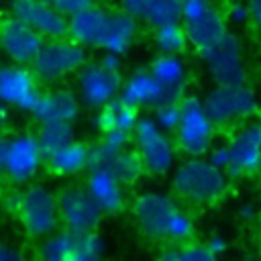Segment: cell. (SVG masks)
<instances>
[{"mask_svg": "<svg viewBox=\"0 0 261 261\" xmlns=\"http://www.w3.org/2000/svg\"><path fill=\"white\" fill-rule=\"evenodd\" d=\"M133 218L139 232L155 243L181 245L192 241L196 232L192 214L184 210L173 196L159 190L141 192L133 200Z\"/></svg>", "mask_w": 261, "mask_h": 261, "instance_id": "1", "label": "cell"}, {"mask_svg": "<svg viewBox=\"0 0 261 261\" xmlns=\"http://www.w3.org/2000/svg\"><path fill=\"white\" fill-rule=\"evenodd\" d=\"M228 179V173L210 163L206 155L186 157L173 167L171 190L179 200L188 204L210 206L226 194Z\"/></svg>", "mask_w": 261, "mask_h": 261, "instance_id": "2", "label": "cell"}, {"mask_svg": "<svg viewBox=\"0 0 261 261\" xmlns=\"http://www.w3.org/2000/svg\"><path fill=\"white\" fill-rule=\"evenodd\" d=\"M14 216L29 239L41 241L49 237L61 224L57 194L43 184H27L18 192Z\"/></svg>", "mask_w": 261, "mask_h": 261, "instance_id": "3", "label": "cell"}, {"mask_svg": "<svg viewBox=\"0 0 261 261\" xmlns=\"http://www.w3.org/2000/svg\"><path fill=\"white\" fill-rule=\"evenodd\" d=\"M181 118L175 128V145L186 157H202L210 151L216 137V122L208 114L204 100L198 96H184Z\"/></svg>", "mask_w": 261, "mask_h": 261, "instance_id": "4", "label": "cell"}, {"mask_svg": "<svg viewBox=\"0 0 261 261\" xmlns=\"http://www.w3.org/2000/svg\"><path fill=\"white\" fill-rule=\"evenodd\" d=\"M88 61V51L84 45L71 37L45 39L39 55L31 63V69L43 84L61 82L67 75H73Z\"/></svg>", "mask_w": 261, "mask_h": 261, "instance_id": "5", "label": "cell"}, {"mask_svg": "<svg viewBox=\"0 0 261 261\" xmlns=\"http://www.w3.org/2000/svg\"><path fill=\"white\" fill-rule=\"evenodd\" d=\"M133 147L139 151L149 175L163 177L173 171L177 161V145L169 133L163 130L153 116H143L133 130Z\"/></svg>", "mask_w": 261, "mask_h": 261, "instance_id": "6", "label": "cell"}, {"mask_svg": "<svg viewBox=\"0 0 261 261\" xmlns=\"http://www.w3.org/2000/svg\"><path fill=\"white\" fill-rule=\"evenodd\" d=\"M181 24L190 47L198 53L208 51L228 33V20L214 0H181Z\"/></svg>", "mask_w": 261, "mask_h": 261, "instance_id": "7", "label": "cell"}, {"mask_svg": "<svg viewBox=\"0 0 261 261\" xmlns=\"http://www.w3.org/2000/svg\"><path fill=\"white\" fill-rule=\"evenodd\" d=\"M106 249L108 243L98 230L63 228L39 241V257L45 261H94L104 257Z\"/></svg>", "mask_w": 261, "mask_h": 261, "instance_id": "8", "label": "cell"}, {"mask_svg": "<svg viewBox=\"0 0 261 261\" xmlns=\"http://www.w3.org/2000/svg\"><path fill=\"white\" fill-rule=\"evenodd\" d=\"M204 106L216 126L234 124L249 120L259 110L257 94L245 84H214V88L204 96Z\"/></svg>", "mask_w": 261, "mask_h": 261, "instance_id": "9", "label": "cell"}, {"mask_svg": "<svg viewBox=\"0 0 261 261\" xmlns=\"http://www.w3.org/2000/svg\"><path fill=\"white\" fill-rule=\"evenodd\" d=\"M206 63V71L214 84H245L247 61L245 45L237 33H226L214 47L200 53Z\"/></svg>", "mask_w": 261, "mask_h": 261, "instance_id": "10", "label": "cell"}, {"mask_svg": "<svg viewBox=\"0 0 261 261\" xmlns=\"http://www.w3.org/2000/svg\"><path fill=\"white\" fill-rule=\"evenodd\" d=\"M120 69H110L98 61H86L75 73V92L86 108L98 110L120 96L122 88Z\"/></svg>", "mask_w": 261, "mask_h": 261, "instance_id": "11", "label": "cell"}, {"mask_svg": "<svg viewBox=\"0 0 261 261\" xmlns=\"http://www.w3.org/2000/svg\"><path fill=\"white\" fill-rule=\"evenodd\" d=\"M57 204H59L61 226L75 232L98 230V226L102 224V218L106 216L86 186L82 188L77 184H67L59 188Z\"/></svg>", "mask_w": 261, "mask_h": 261, "instance_id": "12", "label": "cell"}, {"mask_svg": "<svg viewBox=\"0 0 261 261\" xmlns=\"http://www.w3.org/2000/svg\"><path fill=\"white\" fill-rule=\"evenodd\" d=\"M45 151L33 133H16L8 137V153H6V179L12 186L31 184L41 167L45 165Z\"/></svg>", "mask_w": 261, "mask_h": 261, "instance_id": "13", "label": "cell"}, {"mask_svg": "<svg viewBox=\"0 0 261 261\" xmlns=\"http://www.w3.org/2000/svg\"><path fill=\"white\" fill-rule=\"evenodd\" d=\"M41 96L39 77L33 69L20 63H2L0 65V102L8 108L31 112Z\"/></svg>", "mask_w": 261, "mask_h": 261, "instance_id": "14", "label": "cell"}, {"mask_svg": "<svg viewBox=\"0 0 261 261\" xmlns=\"http://www.w3.org/2000/svg\"><path fill=\"white\" fill-rule=\"evenodd\" d=\"M45 37L39 35L35 29L18 20L16 16H6L0 20V53L20 65H31L39 55Z\"/></svg>", "mask_w": 261, "mask_h": 261, "instance_id": "15", "label": "cell"}, {"mask_svg": "<svg viewBox=\"0 0 261 261\" xmlns=\"http://www.w3.org/2000/svg\"><path fill=\"white\" fill-rule=\"evenodd\" d=\"M10 14L35 29L45 39L67 37L69 16L63 14L51 0H12Z\"/></svg>", "mask_w": 261, "mask_h": 261, "instance_id": "16", "label": "cell"}, {"mask_svg": "<svg viewBox=\"0 0 261 261\" xmlns=\"http://www.w3.org/2000/svg\"><path fill=\"white\" fill-rule=\"evenodd\" d=\"M230 151V163L226 167L228 177L251 175L261 169V122L249 120L226 141Z\"/></svg>", "mask_w": 261, "mask_h": 261, "instance_id": "17", "label": "cell"}, {"mask_svg": "<svg viewBox=\"0 0 261 261\" xmlns=\"http://www.w3.org/2000/svg\"><path fill=\"white\" fill-rule=\"evenodd\" d=\"M86 188L92 194V198L100 204L104 214L114 216L120 214L126 208V188L122 179L106 165H94L88 167Z\"/></svg>", "mask_w": 261, "mask_h": 261, "instance_id": "18", "label": "cell"}, {"mask_svg": "<svg viewBox=\"0 0 261 261\" xmlns=\"http://www.w3.org/2000/svg\"><path fill=\"white\" fill-rule=\"evenodd\" d=\"M120 98L137 108H151V110L163 102L175 100L167 92V88L153 75L149 67H137L124 77L120 88Z\"/></svg>", "mask_w": 261, "mask_h": 261, "instance_id": "19", "label": "cell"}, {"mask_svg": "<svg viewBox=\"0 0 261 261\" xmlns=\"http://www.w3.org/2000/svg\"><path fill=\"white\" fill-rule=\"evenodd\" d=\"M82 110V100L77 92L67 88H53L41 92L35 108L31 110L33 118L43 122H75Z\"/></svg>", "mask_w": 261, "mask_h": 261, "instance_id": "20", "label": "cell"}, {"mask_svg": "<svg viewBox=\"0 0 261 261\" xmlns=\"http://www.w3.org/2000/svg\"><path fill=\"white\" fill-rule=\"evenodd\" d=\"M110 24V10L92 4L69 16L67 37L84 45L86 49H102Z\"/></svg>", "mask_w": 261, "mask_h": 261, "instance_id": "21", "label": "cell"}, {"mask_svg": "<svg viewBox=\"0 0 261 261\" xmlns=\"http://www.w3.org/2000/svg\"><path fill=\"white\" fill-rule=\"evenodd\" d=\"M120 8L151 29L181 20V0H120Z\"/></svg>", "mask_w": 261, "mask_h": 261, "instance_id": "22", "label": "cell"}, {"mask_svg": "<svg viewBox=\"0 0 261 261\" xmlns=\"http://www.w3.org/2000/svg\"><path fill=\"white\" fill-rule=\"evenodd\" d=\"M90 155H92V145L75 139L65 147L49 153L45 159V165L53 175L73 177L90 167Z\"/></svg>", "mask_w": 261, "mask_h": 261, "instance_id": "23", "label": "cell"}, {"mask_svg": "<svg viewBox=\"0 0 261 261\" xmlns=\"http://www.w3.org/2000/svg\"><path fill=\"white\" fill-rule=\"evenodd\" d=\"M139 31H141V22L133 14H128L122 8L110 10V24H108V33H106L102 51L124 55L135 45Z\"/></svg>", "mask_w": 261, "mask_h": 261, "instance_id": "24", "label": "cell"}, {"mask_svg": "<svg viewBox=\"0 0 261 261\" xmlns=\"http://www.w3.org/2000/svg\"><path fill=\"white\" fill-rule=\"evenodd\" d=\"M139 110L141 108L128 104L126 100H122L118 96L112 102H108L106 106L96 110L94 124H96V128L100 133H106V130H126V133H133L137 128L139 120H141Z\"/></svg>", "mask_w": 261, "mask_h": 261, "instance_id": "25", "label": "cell"}, {"mask_svg": "<svg viewBox=\"0 0 261 261\" xmlns=\"http://www.w3.org/2000/svg\"><path fill=\"white\" fill-rule=\"evenodd\" d=\"M149 69L167 88V92L175 100H181L184 98V92H186V86H188V65L181 59V55L159 53L151 61Z\"/></svg>", "mask_w": 261, "mask_h": 261, "instance_id": "26", "label": "cell"}, {"mask_svg": "<svg viewBox=\"0 0 261 261\" xmlns=\"http://www.w3.org/2000/svg\"><path fill=\"white\" fill-rule=\"evenodd\" d=\"M104 165L110 167V169L122 179L124 186H135V184L143 177V173H147L145 163H143V159H141V155H139V151H137L135 147H133V149L126 147V149L118 151V153L112 155ZM92 167H94V165H92Z\"/></svg>", "mask_w": 261, "mask_h": 261, "instance_id": "27", "label": "cell"}, {"mask_svg": "<svg viewBox=\"0 0 261 261\" xmlns=\"http://www.w3.org/2000/svg\"><path fill=\"white\" fill-rule=\"evenodd\" d=\"M153 45L159 53L181 55L190 45V39H188V33H186V27L181 24V20L165 22V24L153 29Z\"/></svg>", "mask_w": 261, "mask_h": 261, "instance_id": "28", "label": "cell"}, {"mask_svg": "<svg viewBox=\"0 0 261 261\" xmlns=\"http://www.w3.org/2000/svg\"><path fill=\"white\" fill-rule=\"evenodd\" d=\"M37 139L45 151V155L65 147L67 143L75 141V128L73 122H43L39 124Z\"/></svg>", "mask_w": 261, "mask_h": 261, "instance_id": "29", "label": "cell"}, {"mask_svg": "<svg viewBox=\"0 0 261 261\" xmlns=\"http://www.w3.org/2000/svg\"><path fill=\"white\" fill-rule=\"evenodd\" d=\"M216 255L208 249L206 243H181V245H169L161 253V259L167 261H212Z\"/></svg>", "mask_w": 261, "mask_h": 261, "instance_id": "30", "label": "cell"}, {"mask_svg": "<svg viewBox=\"0 0 261 261\" xmlns=\"http://www.w3.org/2000/svg\"><path fill=\"white\" fill-rule=\"evenodd\" d=\"M181 118V104L179 100H169L153 108V120L167 133H175Z\"/></svg>", "mask_w": 261, "mask_h": 261, "instance_id": "31", "label": "cell"}, {"mask_svg": "<svg viewBox=\"0 0 261 261\" xmlns=\"http://www.w3.org/2000/svg\"><path fill=\"white\" fill-rule=\"evenodd\" d=\"M224 16H226L228 24H234V27H243V24L251 22L249 0H232V2L226 6Z\"/></svg>", "mask_w": 261, "mask_h": 261, "instance_id": "32", "label": "cell"}, {"mask_svg": "<svg viewBox=\"0 0 261 261\" xmlns=\"http://www.w3.org/2000/svg\"><path fill=\"white\" fill-rule=\"evenodd\" d=\"M206 157H208L210 163H214L216 167H220V169L226 171V167H228V163H230V151H228V145H226V143H222V145H212L210 151L206 153Z\"/></svg>", "mask_w": 261, "mask_h": 261, "instance_id": "33", "label": "cell"}, {"mask_svg": "<svg viewBox=\"0 0 261 261\" xmlns=\"http://www.w3.org/2000/svg\"><path fill=\"white\" fill-rule=\"evenodd\" d=\"M63 14H67V16H71V14H75V12H80V10H84V8H88V6H92V4H96V0H51Z\"/></svg>", "mask_w": 261, "mask_h": 261, "instance_id": "34", "label": "cell"}, {"mask_svg": "<svg viewBox=\"0 0 261 261\" xmlns=\"http://www.w3.org/2000/svg\"><path fill=\"white\" fill-rule=\"evenodd\" d=\"M22 251L16 249L14 245L6 243L4 239H0V261H10V259H22Z\"/></svg>", "mask_w": 261, "mask_h": 261, "instance_id": "35", "label": "cell"}, {"mask_svg": "<svg viewBox=\"0 0 261 261\" xmlns=\"http://www.w3.org/2000/svg\"><path fill=\"white\" fill-rule=\"evenodd\" d=\"M206 245H208V249L218 257V255H222L226 249H228V241L224 239V237H220V234H212L208 241H206Z\"/></svg>", "mask_w": 261, "mask_h": 261, "instance_id": "36", "label": "cell"}, {"mask_svg": "<svg viewBox=\"0 0 261 261\" xmlns=\"http://www.w3.org/2000/svg\"><path fill=\"white\" fill-rule=\"evenodd\" d=\"M249 8H251V24L261 35V0H249Z\"/></svg>", "mask_w": 261, "mask_h": 261, "instance_id": "37", "label": "cell"}, {"mask_svg": "<svg viewBox=\"0 0 261 261\" xmlns=\"http://www.w3.org/2000/svg\"><path fill=\"white\" fill-rule=\"evenodd\" d=\"M6 153H8V139L0 135V177L6 175Z\"/></svg>", "mask_w": 261, "mask_h": 261, "instance_id": "38", "label": "cell"}, {"mask_svg": "<svg viewBox=\"0 0 261 261\" xmlns=\"http://www.w3.org/2000/svg\"><path fill=\"white\" fill-rule=\"evenodd\" d=\"M8 120H10V114H8V106L0 102V135L6 130V126H8Z\"/></svg>", "mask_w": 261, "mask_h": 261, "instance_id": "39", "label": "cell"}, {"mask_svg": "<svg viewBox=\"0 0 261 261\" xmlns=\"http://www.w3.org/2000/svg\"><path fill=\"white\" fill-rule=\"evenodd\" d=\"M241 216L243 218H253L255 216V206L253 204H243L241 206Z\"/></svg>", "mask_w": 261, "mask_h": 261, "instance_id": "40", "label": "cell"}, {"mask_svg": "<svg viewBox=\"0 0 261 261\" xmlns=\"http://www.w3.org/2000/svg\"><path fill=\"white\" fill-rule=\"evenodd\" d=\"M259 200H261V194H259Z\"/></svg>", "mask_w": 261, "mask_h": 261, "instance_id": "41", "label": "cell"}]
</instances>
